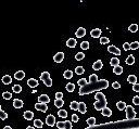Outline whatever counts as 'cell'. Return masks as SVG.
I'll return each instance as SVG.
<instances>
[{
	"label": "cell",
	"mask_w": 139,
	"mask_h": 129,
	"mask_svg": "<svg viewBox=\"0 0 139 129\" xmlns=\"http://www.w3.org/2000/svg\"><path fill=\"white\" fill-rule=\"evenodd\" d=\"M109 87V81L106 79L97 80V81H93V83H88L84 87H80L78 90V94L79 96H84V94H89V93L93 92L97 90H101V89H106Z\"/></svg>",
	"instance_id": "6da1fadb"
},
{
	"label": "cell",
	"mask_w": 139,
	"mask_h": 129,
	"mask_svg": "<svg viewBox=\"0 0 139 129\" xmlns=\"http://www.w3.org/2000/svg\"><path fill=\"white\" fill-rule=\"evenodd\" d=\"M96 98V103H95V108L97 111H101L102 108L107 107V99L106 96L101 92H97L95 94Z\"/></svg>",
	"instance_id": "7a4b0ae2"
},
{
	"label": "cell",
	"mask_w": 139,
	"mask_h": 129,
	"mask_svg": "<svg viewBox=\"0 0 139 129\" xmlns=\"http://www.w3.org/2000/svg\"><path fill=\"white\" fill-rule=\"evenodd\" d=\"M125 111H126V118L128 119V120H131V119L136 118V112H135V110H134L133 106L126 105Z\"/></svg>",
	"instance_id": "3957f363"
},
{
	"label": "cell",
	"mask_w": 139,
	"mask_h": 129,
	"mask_svg": "<svg viewBox=\"0 0 139 129\" xmlns=\"http://www.w3.org/2000/svg\"><path fill=\"white\" fill-rule=\"evenodd\" d=\"M46 124L50 127H53L56 125V117L53 115H48L46 118Z\"/></svg>",
	"instance_id": "277c9868"
},
{
	"label": "cell",
	"mask_w": 139,
	"mask_h": 129,
	"mask_svg": "<svg viewBox=\"0 0 139 129\" xmlns=\"http://www.w3.org/2000/svg\"><path fill=\"white\" fill-rule=\"evenodd\" d=\"M53 60H54V62L61 63L62 61L64 60V53H63V52H58V53L53 57Z\"/></svg>",
	"instance_id": "5b68a950"
},
{
	"label": "cell",
	"mask_w": 139,
	"mask_h": 129,
	"mask_svg": "<svg viewBox=\"0 0 139 129\" xmlns=\"http://www.w3.org/2000/svg\"><path fill=\"white\" fill-rule=\"evenodd\" d=\"M35 108L41 112H46L48 110V105L46 103H36L35 104Z\"/></svg>",
	"instance_id": "8992f818"
},
{
	"label": "cell",
	"mask_w": 139,
	"mask_h": 129,
	"mask_svg": "<svg viewBox=\"0 0 139 129\" xmlns=\"http://www.w3.org/2000/svg\"><path fill=\"white\" fill-rule=\"evenodd\" d=\"M49 101H50V98L47 94H41V96L38 97V102L39 103H49Z\"/></svg>",
	"instance_id": "52a82bcc"
},
{
	"label": "cell",
	"mask_w": 139,
	"mask_h": 129,
	"mask_svg": "<svg viewBox=\"0 0 139 129\" xmlns=\"http://www.w3.org/2000/svg\"><path fill=\"white\" fill-rule=\"evenodd\" d=\"M108 51L111 52V53L116 54V55H120V54H121V50H120L119 48H116L115 46H109L108 47Z\"/></svg>",
	"instance_id": "ba28073f"
},
{
	"label": "cell",
	"mask_w": 139,
	"mask_h": 129,
	"mask_svg": "<svg viewBox=\"0 0 139 129\" xmlns=\"http://www.w3.org/2000/svg\"><path fill=\"white\" fill-rule=\"evenodd\" d=\"M76 37H78V38H82V37H84L86 35V29L84 28V27H79V28L76 31Z\"/></svg>",
	"instance_id": "9c48e42d"
},
{
	"label": "cell",
	"mask_w": 139,
	"mask_h": 129,
	"mask_svg": "<svg viewBox=\"0 0 139 129\" xmlns=\"http://www.w3.org/2000/svg\"><path fill=\"white\" fill-rule=\"evenodd\" d=\"M102 66H103V63H102V61H100V60H98V61H96L95 63H93V68L95 71H99V70H101L102 68Z\"/></svg>",
	"instance_id": "30bf717a"
},
{
	"label": "cell",
	"mask_w": 139,
	"mask_h": 129,
	"mask_svg": "<svg viewBox=\"0 0 139 129\" xmlns=\"http://www.w3.org/2000/svg\"><path fill=\"white\" fill-rule=\"evenodd\" d=\"M24 118L26 119V120H32V119L34 118V113L31 111H25L24 112Z\"/></svg>",
	"instance_id": "8fae6325"
},
{
	"label": "cell",
	"mask_w": 139,
	"mask_h": 129,
	"mask_svg": "<svg viewBox=\"0 0 139 129\" xmlns=\"http://www.w3.org/2000/svg\"><path fill=\"white\" fill-rule=\"evenodd\" d=\"M24 103H23V101L22 100H19V99H15V100L13 101V106L15 108H21V107H23Z\"/></svg>",
	"instance_id": "7c38bea8"
},
{
	"label": "cell",
	"mask_w": 139,
	"mask_h": 129,
	"mask_svg": "<svg viewBox=\"0 0 139 129\" xmlns=\"http://www.w3.org/2000/svg\"><path fill=\"white\" fill-rule=\"evenodd\" d=\"M90 35H91V37H93V38H98V37H100V35H101V29H99V28L93 29L91 33H90Z\"/></svg>",
	"instance_id": "4fadbf2b"
},
{
	"label": "cell",
	"mask_w": 139,
	"mask_h": 129,
	"mask_svg": "<svg viewBox=\"0 0 139 129\" xmlns=\"http://www.w3.org/2000/svg\"><path fill=\"white\" fill-rule=\"evenodd\" d=\"M24 77H25V73L23 71H19V72L15 73V75H14V78L18 80H22Z\"/></svg>",
	"instance_id": "5bb4252c"
},
{
	"label": "cell",
	"mask_w": 139,
	"mask_h": 129,
	"mask_svg": "<svg viewBox=\"0 0 139 129\" xmlns=\"http://www.w3.org/2000/svg\"><path fill=\"white\" fill-rule=\"evenodd\" d=\"M27 85L32 88H35L36 86H38V81H37L35 78H31V79L27 80Z\"/></svg>",
	"instance_id": "9a60e30c"
},
{
	"label": "cell",
	"mask_w": 139,
	"mask_h": 129,
	"mask_svg": "<svg viewBox=\"0 0 139 129\" xmlns=\"http://www.w3.org/2000/svg\"><path fill=\"white\" fill-rule=\"evenodd\" d=\"M86 104L84 102H78V111L80 112L82 114H85L86 113Z\"/></svg>",
	"instance_id": "2e32d148"
},
{
	"label": "cell",
	"mask_w": 139,
	"mask_h": 129,
	"mask_svg": "<svg viewBox=\"0 0 139 129\" xmlns=\"http://www.w3.org/2000/svg\"><path fill=\"white\" fill-rule=\"evenodd\" d=\"M101 111H102V115H103V116L110 117L111 115H112V111H111L109 107H104V108H102Z\"/></svg>",
	"instance_id": "e0dca14e"
},
{
	"label": "cell",
	"mask_w": 139,
	"mask_h": 129,
	"mask_svg": "<svg viewBox=\"0 0 139 129\" xmlns=\"http://www.w3.org/2000/svg\"><path fill=\"white\" fill-rule=\"evenodd\" d=\"M66 46L70 47V48H74L75 46H76V39L74 38H70L69 40L66 41Z\"/></svg>",
	"instance_id": "ac0fdd59"
},
{
	"label": "cell",
	"mask_w": 139,
	"mask_h": 129,
	"mask_svg": "<svg viewBox=\"0 0 139 129\" xmlns=\"http://www.w3.org/2000/svg\"><path fill=\"white\" fill-rule=\"evenodd\" d=\"M2 83L5 84V85H9V84L12 83V78H11L10 75H5L2 77Z\"/></svg>",
	"instance_id": "d6986e66"
},
{
	"label": "cell",
	"mask_w": 139,
	"mask_h": 129,
	"mask_svg": "<svg viewBox=\"0 0 139 129\" xmlns=\"http://www.w3.org/2000/svg\"><path fill=\"white\" fill-rule=\"evenodd\" d=\"M113 72H114V74H116V75H121L122 73H123V67L120 66V65L114 66L113 67Z\"/></svg>",
	"instance_id": "ffe728a7"
},
{
	"label": "cell",
	"mask_w": 139,
	"mask_h": 129,
	"mask_svg": "<svg viewBox=\"0 0 139 129\" xmlns=\"http://www.w3.org/2000/svg\"><path fill=\"white\" fill-rule=\"evenodd\" d=\"M127 81H128L129 84L135 85V84H137V77L135 75H129L128 78H127Z\"/></svg>",
	"instance_id": "44dd1931"
},
{
	"label": "cell",
	"mask_w": 139,
	"mask_h": 129,
	"mask_svg": "<svg viewBox=\"0 0 139 129\" xmlns=\"http://www.w3.org/2000/svg\"><path fill=\"white\" fill-rule=\"evenodd\" d=\"M110 64L111 66H117V65H120V60L117 59V58H112L110 61Z\"/></svg>",
	"instance_id": "7402d4cb"
},
{
	"label": "cell",
	"mask_w": 139,
	"mask_h": 129,
	"mask_svg": "<svg viewBox=\"0 0 139 129\" xmlns=\"http://www.w3.org/2000/svg\"><path fill=\"white\" fill-rule=\"evenodd\" d=\"M116 106H117V108H119L120 111H123V110H125V107H126V103L123 102V101H120V102L116 103Z\"/></svg>",
	"instance_id": "603a6c76"
},
{
	"label": "cell",
	"mask_w": 139,
	"mask_h": 129,
	"mask_svg": "<svg viewBox=\"0 0 139 129\" xmlns=\"http://www.w3.org/2000/svg\"><path fill=\"white\" fill-rule=\"evenodd\" d=\"M70 107H71V110H73V111H78V102H76V101L71 102Z\"/></svg>",
	"instance_id": "cb8c5ba5"
},
{
	"label": "cell",
	"mask_w": 139,
	"mask_h": 129,
	"mask_svg": "<svg viewBox=\"0 0 139 129\" xmlns=\"http://www.w3.org/2000/svg\"><path fill=\"white\" fill-rule=\"evenodd\" d=\"M63 76H64V78H66V79H71V78L73 77V72L72 71H70V70H67V71H65L64 72Z\"/></svg>",
	"instance_id": "d4e9b609"
},
{
	"label": "cell",
	"mask_w": 139,
	"mask_h": 129,
	"mask_svg": "<svg viewBox=\"0 0 139 129\" xmlns=\"http://www.w3.org/2000/svg\"><path fill=\"white\" fill-rule=\"evenodd\" d=\"M54 105L57 106V107L61 108L62 106L64 105V102H63V100H62V99H60V100H58V99H56V101H54Z\"/></svg>",
	"instance_id": "484cf974"
},
{
	"label": "cell",
	"mask_w": 139,
	"mask_h": 129,
	"mask_svg": "<svg viewBox=\"0 0 139 129\" xmlns=\"http://www.w3.org/2000/svg\"><path fill=\"white\" fill-rule=\"evenodd\" d=\"M34 126L37 127V128H42L44 124H42V121H41L40 119H35V120H34Z\"/></svg>",
	"instance_id": "4316f807"
},
{
	"label": "cell",
	"mask_w": 139,
	"mask_h": 129,
	"mask_svg": "<svg viewBox=\"0 0 139 129\" xmlns=\"http://www.w3.org/2000/svg\"><path fill=\"white\" fill-rule=\"evenodd\" d=\"M48 78H50V74L48 72H44L42 74L40 75V79L42 80V81H45V80H47Z\"/></svg>",
	"instance_id": "83f0119b"
},
{
	"label": "cell",
	"mask_w": 139,
	"mask_h": 129,
	"mask_svg": "<svg viewBox=\"0 0 139 129\" xmlns=\"http://www.w3.org/2000/svg\"><path fill=\"white\" fill-rule=\"evenodd\" d=\"M128 29L130 33H136V31H138V25H137V24H131L128 27Z\"/></svg>",
	"instance_id": "f1b7e54d"
},
{
	"label": "cell",
	"mask_w": 139,
	"mask_h": 129,
	"mask_svg": "<svg viewBox=\"0 0 139 129\" xmlns=\"http://www.w3.org/2000/svg\"><path fill=\"white\" fill-rule=\"evenodd\" d=\"M58 115H59L60 117H62V118H66L67 117V112L65 111V110H60V111L58 112Z\"/></svg>",
	"instance_id": "f546056e"
},
{
	"label": "cell",
	"mask_w": 139,
	"mask_h": 129,
	"mask_svg": "<svg viewBox=\"0 0 139 129\" xmlns=\"http://www.w3.org/2000/svg\"><path fill=\"white\" fill-rule=\"evenodd\" d=\"M84 72H85V70H84L83 66H77L75 68V73H76L77 75H82V74H84Z\"/></svg>",
	"instance_id": "4dcf8cb0"
},
{
	"label": "cell",
	"mask_w": 139,
	"mask_h": 129,
	"mask_svg": "<svg viewBox=\"0 0 139 129\" xmlns=\"http://www.w3.org/2000/svg\"><path fill=\"white\" fill-rule=\"evenodd\" d=\"M126 63H127L128 65L134 64V63H135V59H134V57H133V55H128V57H127V59H126Z\"/></svg>",
	"instance_id": "1f68e13d"
},
{
	"label": "cell",
	"mask_w": 139,
	"mask_h": 129,
	"mask_svg": "<svg viewBox=\"0 0 139 129\" xmlns=\"http://www.w3.org/2000/svg\"><path fill=\"white\" fill-rule=\"evenodd\" d=\"M129 47H130V50H136L139 48V42L137 41L131 42V44H129Z\"/></svg>",
	"instance_id": "d6a6232c"
},
{
	"label": "cell",
	"mask_w": 139,
	"mask_h": 129,
	"mask_svg": "<svg viewBox=\"0 0 139 129\" xmlns=\"http://www.w3.org/2000/svg\"><path fill=\"white\" fill-rule=\"evenodd\" d=\"M80 48H82L83 50H88L89 49V42L88 41H83L82 44H80Z\"/></svg>",
	"instance_id": "836d02e7"
},
{
	"label": "cell",
	"mask_w": 139,
	"mask_h": 129,
	"mask_svg": "<svg viewBox=\"0 0 139 129\" xmlns=\"http://www.w3.org/2000/svg\"><path fill=\"white\" fill-rule=\"evenodd\" d=\"M87 124L89 125V126H95L96 125V118L95 117H90V118H88L87 119Z\"/></svg>",
	"instance_id": "e575fe53"
},
{
	"label": "cell",
	"mask_w": 139,
	"mask_h": 129,
	"mask_svg": "<svg viewBox=\"0 0 139 129\" xmlns=\"http://www.w3.org/2000/svg\"><path fill=\"white\" fill-rule=\"evenodd\" d=\"M12 89H13V91L15 93H20L21 91H22V87H21L20 85H14L12 87Z\"/></svg>",
	"instance_id": "d590c367"
},
{
	"label": "cell",
	"mask_w": 139,
	"mask_h": 129,
	"mask_svg": "<svg viewBox=\"0 0 139 129\" xmlns=\"http://www.w3.org/2000/svg\"><path fill=\"white\" fill-rule=\"evenodd\" d=\"M66 90L69 91V92H73V91L75 90L74 84H67V85H66Z\"/></svg>",
	"instance_id": "8d00e7d4"
},
{
	"label": "cell",
	"mask_w": 139,
	"mask_h": 129,
	"mask_svg": "<svg viewBox=\"0 0 139 129\" xmlns=\"http://www.w3.org/2000/svg\"><path fill=\"white\" fill-rule=\"evenodd\" d=\"M84 58H85V54L83 53V52H78V53L75 55V59L77 60V61H82Z\"/></svg>",
	"instance_id": "74e56055"
},
{
	"label": "cell",
	"mask_w": 139,
	"mask_h": 129,
	"mask_svg": "<svg viewBox=\"0 0 139 129\" xmlns=\"http://www.w3.org/2000/svg\"><path fill=\"white\" fill-rule=\"evenodd\" d=\"M0 117H1V119H2V120H5V119L8 118V114L5 113V111H2V110H1V111H0Z\"/></svg>",
	"instance_id": "f35d334b"
},
{
	"label": "cell",
	"mask_w": 139,
	"mask_h": 129,
	"mask_svg": "<svg viewBox=\"0 0 139 129\" xmlns=\"http://www.w3.org/2000/svg\"><path fill=\"white\" fill-rule=\"evenodd\" d=\"M85 85H87V80H86L85 78H82V79L78 80V86H80V87H84Z\"/></svg>",
	"instance_id": "ab89813d"
},
{
	"label": "cell",
	"mask_w": 139,
	"mask_h": 129,
	"mask_svg": "<svg viewBox=\"0 0 139 129\" xmlns=\"http://www.w3.org/2000/svg\"><path fill=\"white\" fill-rule=\"evenodd\" d=\"M110 42V40H109V38H107V37H101L100 38V44H107Z\"/></svg>",
	"instance_id": "60d3db41"
},
{
	"label": "cell",
	"mask_w": 139,
	"mask_h": 129,
	"mask_svg": "<svg viewBox=\"0 0 139 129\" xmlns=\"http://www.w3.org/2000/svg\"><path fill=\"white\" fill-rule=\"evenodd\" d=\"M2 97H3V99H5V100H10V99L12 98V94H11L10 92H3Z\"/></svg>",
	"instance_id": "b9f144b4"
},
{
	"label": "cell",
	"mask_w": 139,
	"mask_h": 129,
	"mask_svg": "<svg viewBox=\"0 0 139 129\" xmlns=\"http://www.w3.org/2000/svg\"><path fill=\"white\" fill-rule=\"evenodd\" d=\"M98 80V76L95 75V74H93V75H90L89 77V83H93V81H97Z\"/></svg>",
	"instance_id": "7bdbcfd3"
},
{
	"label": "cell",
	"mask_w": 139,
	"mask_h": 129,
	"mask_svg": "<svg viewBox=\"0 0 139 129\" xmlns=\"http://www.w3.org/2000/svg\"><path fill=\"white\" fill-rule=\"evenodd\" d=\"M44 84L47 86V87H51V86H52V79H51V78H48L47 80H45V81H44Z\"/></svg>",
	"instance_id": "ee69618b"
},
{
	"label": "cell",
	"mask_w": 139,
	"mask_h": 129,
	"mask_svg": "<svg viewBox=\"0 0 139 129\" xmlns=\"http://www.w3.org/2000/svg\"><path fill=\"white\" fill-rule=\"evenodd\" d=\"M64 126H65L64 121H58V123H57V127L59 129H64Z\"/></svg>",
	"instance_id": "f6af8a7d"
},
{
	"label": "cell",
	"mask_w": 139,
	"mask_h": 129,
	"mask_svg": "<svg viewBox=\"0 0 139 129\" xmlns=\"http://www.w3.org/2000/svg\"><path fill=\"white\" fill-rule=\"evenodd\" d=\"M64 123H65L64 129H72V124H71V121H70V120H66V121H64Z\"/></svg>",
	"instance_id": "bcb514c9"
},
{
	"label": "cell",
	"mask_w": 139,
	"mask_h": 129,
	"mask_svg": "<svg viewBox=\"0 0 139 129\" xmlns=\"http://www.w3.org/2000/svg\"><path fill=\"white\" fill-rule=\"evenodd\" d=\"M133 103H134L135 105H139V97L138 96L134 97V99H133Z\"/></svg>",
	"instance_id": "7dc6e473"
},
{
	"label": "cell",
	"mask_w": 139,
	"mask_h": 129,
	"mask_svg": "<svg viewBox=\"0 0 139 129\" xmlns=\"http://www.w3.org/2000/svg\"><path fill=\"white\" fill-rule=\"evenodd\" d=\"M123 49H124V50H126V51L130 50V47H129V44H128V42H125V44H123Z\"/></svg>",
	"instance_id": "c3c4849f"
},
{
	"label": "cell",
	"mask_w": 139,
	"mask_h": 129,
	"mask_svg": "<svg viewBox=\"0 0 139 129\" xmlns=\"http://www.w3.org/2000/svg\"><path fill=\"white\" fill-rule=\"evenodd\" d=\"M72 120L74 121V123H77V121L79 120V118H78V116L76 115V114H73L72 115Z\"/></svg>",
	"instance_id": "681fc988"
},
{
	"label": "cell",
	"mask_w": 139,
	"mask_h": 129,
	"mask_svg": "<svg viewBox=\"0 0 139 129\" xmlns=\"http://www.w3.org/2000/svg\"><path fill=\"white\" fill-rule=\"evenodd\" d=\"M112 87H113L114 89H120V88H121V85H120L117 81H114L113 85H112Z\"/></svg>",
	"instance_id": "f907efd6"
},
{
	"label": "cell",
	"mask_w": 139,
	"mask_h": 129,
	"mask_svg": "<svg viewBox=\"0 0 139 129\" xmlns=\"http://www.w3.org/2000/svg\"><path fill=\"white\" fill-rule=\"evenodd\" d=\"M62 97H63V93L62 92H57L56 93V99H58V100L62 99Z\"/></svg>",
	"instance_id": "816d5d0a"
},
{
	"label": "cell",
	"mask_w": 139,
	"mask_h": 129,
	"mask_svg": "<svg viewBox=\"0 0 139 129\" xmlns=\"http://www.w3.org/2000/svg\"><path fill=\"white\" fill-rule=\"evenodd\" d=\"M133 90L136 91V92H138V91H139V85H138V84H135V85L133 86Z\"/></svg>",
	"instance_id": "f5cc1de1"
},
{
	"label": "cell",
	"mask_w": 139,
	"mask_h": 129,
	"mask_svg": "<svg viewBox=\"0 0 139 129\" xmlns=\"http://www.w3.org/2000/svg\"><path fill=\"white\" fill-rule=\"evenodd\" d=\"M3 129H12V128H11L10 126H5V128H3Z\"/></svg>",
	"instance_id": "db71d44e"
},
{
	"label": "cell",
	"mask_w": 139,
	"mask_h": 129,
	"mask_svg": "<svg viewBox=\"0 0 139 129\" xmlns=\"http://www.w3.org/2000/svg\"><path fill=\"white\" fill-rule=\"evenodd\" d=\"M26 129H35V128H34V127H32V126H28V127H27Z\"/></svg>",
	"instance_id": "11a10c76"
}]
</instances>
